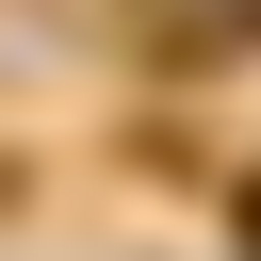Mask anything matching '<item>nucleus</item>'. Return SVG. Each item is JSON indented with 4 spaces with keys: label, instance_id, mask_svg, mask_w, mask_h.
I'll return each mask as SVG.
<instances>
[{
    "label": "nucleus",
    "instance_id": "f257e3e1",
    "mask_svg": "<svg viewBox=\"0 0 261 261\" xmlns=\"http://www.w3.org/2000/svg\"><path fill=\"white\" fill-rule=\"evenodd\" d=\"M245 228H261V179H245Z\"/></svg>",
    "mask_w": 261,
    "mask_h": 261
}]
</instances>
